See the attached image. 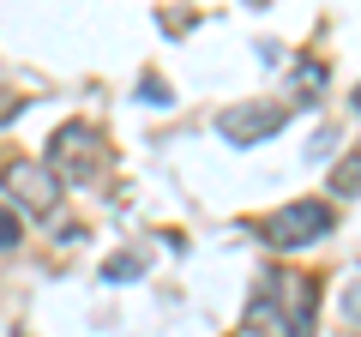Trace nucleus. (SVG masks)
<instances>
[{
	"mask_svg": "<svg viewBox=\"0 0 361 337\" xmlns=\"http://www.w3.org/2000/svg\"><path fill=\"white\" fill-rule=\"evenodd\" d=\"M325 229H331V205H325V199H295V205H283L277 217L259 223V235H265L271 247H307V241H319Z\"/></svg>",
	"mask_w": 361,
	"mask_h": 337,
	"instance_id": "obj_1",
	"label": "nucleus"
},
{
	"mask_svg": "<svg viewBox=\"0 0 361 337\" xmlns=\"http://www.w3.org/2000/svg\"><path fill=\"white\" fill-rule=\"evenodd\" d=\"M49 168L66 175V181H90V175H97V127L66 121V127L54 133V145H49Z\"/></svg>",
	"mask_w": 361,
	"mask_h": 337,
	"instance_id": "obj_2",
	"label": "nucleus"
},
{
	"mask_svg": "<svg viewBox=\"0 0 361 337\" xmlns=\"http://www.w3.org/2000/svg\"><path fill=\"white\" fill-rule=\"evenodd\" d=\"M0 181L18 193V205H25V211H49L54 199H61V175H54L49 163H30V157H6Z\"/></svg>",
	"mask_w": 361,
	"mask_h": 337,
	"instance_id": "obj_3",
	"label": "nucleus"
},
{
	"mask_svg": "<svg viewBox=\"0 0 361 337\" xmlns=\"http://www.w3.org/2000/svg\"><path fill=\"white\" fill-rule=\"evenodd\" d=\"M289 121V103H241V109H223L217 115V133L229 145H259Z\"/></svg>",
	"mask_w": 361,
	"mask_h": 337,
	"instance_id": "obj_4",
	"label": "nucleus"
},
{
	"mask_svg": "<svg viewBox=\"0 0 361 337\" xmlns=\"http://www.w3.org/2000/svg\"><path fill=\"white\" fill-rule=\"evenodd\" d=\"M331 193H361V151H349L343 163L331 168Z\"/></svg>",
	"mask_w": 361,
	"mask_h": 337,
	"instance_id": "obj_5",
	"label": "nucleus"
},
{
	"mask_svg": "<svg viewBox=\"0 0 361 337\" xmlns=\"http://www.w3.org/2000/svg\"><path fill=\"white\" fill-rule=\"evenodd\" d=\"M103 277H109V283H127V277H139V259H133V253H121V259L103 265Z\"/></svg>",
	"mask_w": 361,
	"mask_h": 337,
	"instance_id": "obj_6",
	"label": "nucleus"
},
{
	"mask_svg": "<svg viewBox=\"0 0 361 337\" xmlns=\"http://www.w3.org/2000/svg\"><path fill=\"white\" fill-rule=\"evenodd\" d=\"M6 247H18V217L0 205V253H6Z\"/></svg>",
	"mask_w": 361,
	"mask_h": 337,
	"instance_id": "obj_7",
	"label": "nucleus"
},
{
	"mask_svg": "<svg viewBox=\"0 0 361 337\" xmlns=\"http://www.w3.org/2000/svg\"><path fill=\"white\" fill-rule=\"evenodd\" d=\"M18 109H25V97H0V121H13Z\"/></svg>",
	"mask_w": 361,
	"mask_h": 337,
	"instance_id": "obj_8",
	"label": "nucleus"
},
{
	"mask_svg": "<svg viewBox=\"0 0 361 337\" xmlns=\"http://www.w3.org/2000/svg\"><path fill=\"white\" fill-rule=\"evenodd\" d=\"M355 109H361V91H355Z\"/></svg>",
	"mask_w": 361,
	"mask_h": 337,
	"instance_id": "obj_9",
	"label": "nucleus"
}]
</instances>
